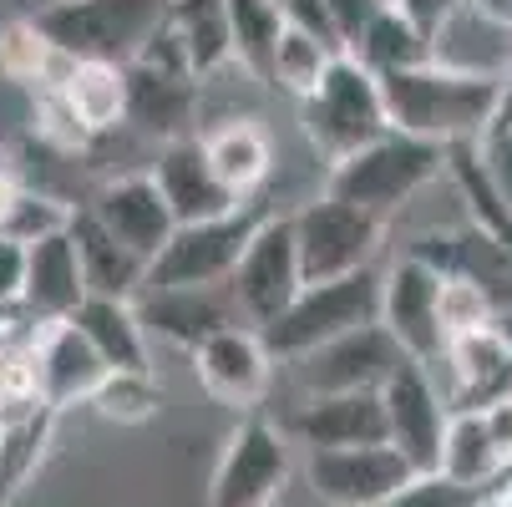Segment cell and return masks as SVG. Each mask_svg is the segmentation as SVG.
<instances>
[{"label": "cell", "mask_w": 512, "mask_h": 507, "mask_svg": "<svg viewBox=\"0 0 512 507\" xmlns=\"http://www.w3.org/2000/svg\"><path fill=\"white\" fill-rule=\"evenodd\" d=\"M31 132L46 142V148H56V153H87L97 142L77 117H71L61 92H31Z\"/></svg>", "instance_id": "d590c367"}, {"label": "cell", "mask_w": 512, "mask_h": 507, "mask_svg": "<svg viewBox=\"0 0 512 507\" xmlns=\"http://www.w3.org/2000/svg\"><path fill=\"white\" fill-rule=\"evenodd\" d=\"M477 492H462V487H452L447 477H411L391 502H381V507H467Z\"/></svg>", "instance_id": "f35d334b"}, {"label": "cell", "mask_w": 512, "mask_h": 507, "mask_svg": "<svg viewBox=\"0 0 512 507\" xmlns=\"http://www.w3.org/2000/svg\"><path fill=\"white\" fill-rule=\"evenodd\" d=\"M436 477H447L462 492H487L507 477L482 411H452L442 431V452H436Z\"/></svg>", "instance_id": "484cf974"}, {"label": "cell", "mask_w": 512, "mask_h": 507, "mask_svg": "<svg viewBox=\"0 0 512 507\" xmlns=\"http://www.w3.org/2000/svg\"><path fill=\"white\" fill-rule=\"evenodd\" d=\"M203 158H208L213 178L244 203V198H259V188L274 173V142L254 117H229L224 127H213L203 137Z\"/></svg>", "instance_id": "603a6c76"}, {"label": "cell", "mask_w": 512, "mask_h": 507, "mask_svg": "<svg viewBox=\"0 0 512 507\" xmlns=\"http://www.w3.org/2000/svg\"><path fill=\"white\" fill-rule=\"evenodd\" d=\"M462 6H467L472 16H482V21H492V26H507V31H512V0H462Z\"/></svg>", "instance_id": "ee69618b"}, {"label": "cell", "mask_w": 512, "mask_h": 507, "mask_svg": "<svg viewBox=\"0 0 512 507\" xmlns=\"http://www.w3.org/2000/svg\"><path fill=\"white\" fill-rule=\"evenodd\" d=\"M325 11L335 16L340 41L350 46V41L360 36V26H365V21H376V16L386 11V0H325Z\"/></svg>", "instance_id": "b9f144b4"}, {"label": "cell", "mask_w": 512, "mask_h": 507, "mask_svg": "<svg viewBox=\"0 0 512 507\" xmlns=\"http://www.w3.org/2000/svg\"><path fill=\"white\" fill-rule=\"evenodd\" d=\"M289 229H295V254H300V279L305 284H325V279H345L360 269H376L386 224L360 213L350 203L335 198H310L289 213Z\"/></svg>", "instance_id": "ba28073f"}, {"label": "cell", "mask_w": 512, "mask_h": 507, "mask_svg": "<svg viewBox=\"0 0 512 507\" xmlns=\"http://www.w3.org/2000/svg\"><path fill=\"white\" fill-rule=\"evenodd\" d=\"M71 208H77V203H61L56 193H36V188L21 183L16 203L6 208V219H0V239H11L21 249H31L41 239H56L71 224Z\"/></svg>", "instance_id": "d6a6232c"}, {"label": "cell", "mask_w": 512, "mask_h": 507, "mask_svg": "<svg viewBox=\"0 0 512 507\" xmlns=\"http://www.w3.org/2000/svg\"><path fill=\"white\" fill-rule=\"evenodd\" d=\"M300 127H305L310 153L325 168L345 163L350 153L371 148V142H381L391 132V117H386V102H381V82L355 56L340 51L325 66L320 87L300 102Z\"/></svg>", "instance_id": "277c9868"}, {"label": "cell", "mask_w": 512, "mask_h": 507, "mask_svg": "<svg viewBox=\"0 0 512 507\" xmlns=\"http://www.w3.org/2000/svg\"><path fill=\"white\" fill-rule=\"evenodd\" d=\"M102 376H107V366L66 320L61 325H36V335H31V386L46 401V411L61 416L66 406L92 401Z\"/></svg>", "instance_id": "e0dca14e"}, {"label": "cell", "mask_w": 512, "mask_h": 507, "mask_svg": "<svg viewBox=\"0 0 512 507\" xmlns=\"http://www.w3.org/2000/svg\"><path fill=\"white\" fill-rule=\"evenodd\" d=\"M21 284H26V249L0 239V310H21Z\"/></svg>", "instance_id": "60d3db41"}, {"label": "cell", "mask_w": 512, "mask_h": 507, "mask_svg": "<svg viewBox=\"0 0 512 507\" xmlns=\"http://www.w3.org/2000/svg\"><path fill=\"white\" fill-rule=\"evenodd\" d=\"M193 376L203 386V396L224 411H239V416H254V406L269 396L274 386V360L259 340V330L249 325H229L208 335L198 350H193Z\"/></svg>", "instance_id": "5bb4252c"}, {"label": "cell", "mask_w": 512, "mask_h": 507, "mask_svg": "<svg viewBox=\"0 0 512 507\" xmlns=\"http://www.w3.org/2000/svg\"><path fill=\"white\" fill-rule=\"evenodd\" d=\"M335 56L320 46V41H310V36H300V31H279V41H274V56H269V87H279V92H289L295 102H305L315 87H320V77H325V66H330Z\"/></svg>", "instance_id": "1f68e13d"}, {"label": "cell", "mask_w": 512, "mask_h": 507, "mask_svg": "<svg viewBox=\"0 0 512 507\" xmlns=\"http://www.w3.org/2000/svg\"><path fill=\"white\" fill-rule=\"evenodd\" d=\"M61 97H66L71 117H77L92 137H112L117 127H127V71L122 66L77 61Z\"/></svg>", "instance_id": "83f0119b"}, {"label": "cell", "mask_w": 512, "mask_h": 507, "mask_svg": "<svg viewBox=\"0 0 512 507\" xmlns=\"http://www.w3.org/2000/svg\"><path fill=\"white\" fill-rule=\"evenodd\" d=\"M305 452H340V447H376L386 442V416L376 391H335L305 396V406L289 416V431Z\"/></svg>", "instance_id": "ac0fdd59"}, {"label": "cell", "mask_w": 512, "mask_h": 507, "mask_svg": "<svg viewBox=\"0 0 512 507\" xmlns=\"http://www.w3.org/2000/svg\"><path fill=\"white\" fill-rule=\"evenodd\" d=\"M132 310H137V325H142L148 340L158 335L163 345H178L188 355L208 335L239 325L224 289H142V295L132 300Z\"/></svg>", "instance_id": "d6986e66"}, {"label": "cell", "mask_w": 512, "mask_h": 507, "mask_svg": "<svg viewBox=\"0 0 512 507\" xmlns=\"http://www.w3.org/2000/svg\"><path fill=\"white\" fill-rule=\"evenodd\" d=\"M87 406H92L102 421L142 426V421H153V416L163 411V386H158L153 371H107Z\"/></svg>", "instance_id": "4dcf8cb0"}, {"label": "cell", "mask_w": 512, "mask_h": 507, "mask_svg": "<svg viewBox=\"0 0 512 507\" xmlns=\"http://www.w3.org/2000/svg\"><path fill=\"white\" fill-rule=\"evenodd\" d=\"M447 158H452V148H436V142H421L406 132H386L371 148H360L345 163L325 168V198L350 203L386 224L416 193L447 178Z\"/></svg>", "instance_id": "7a4b0ae2"}, {"label": "cell", "mask_w": 512, "mask_h": 507, "mask_svg": "<svg viewBox=\"0 0 512 507\" xmlns=\"http://www.w3.org/2000/svg\"><path fill=\"white\" fill-rule=\"evenodd\" d=\"M295 482V447L269 416H239L213 462L203 507H279Z\"/></svg>", "instance_id": "52a82bcc"}, {"label": "cell", "mask_w": 512, "mask_h": 507, "mask_svg": "<svg viewBox=\"0 0 512 507\" xmlns=\"http://www.w3.org/2000/svg\"><path fill=\"white\" fill-rule=\"evenodd\" d=\"M173 224L188 229V224H213L224 213L239 208V198L213 178L208 158H203V137H178V142H163L158 148V163L148 168Z\"/></svg>", "instance_id": "2e32d148"}, {"label": "cell", "mask_w": 512, "mask_h": 507, "mask_svg": "<svg viewBox=\"0 0 512 507\" xmlns=\"http://www.w3.org/2000/svg\"><path fill=\"white\" fill-rule=\"evenodd\" d=\"M0 168H6V158H0Z\"/></svg>", "instance_id": "681fc988"}, {"label": "cell", "mask_w": 512, "mask_h": 507, "mask_svg": "<svg viewBox=\"0 0 512 507\" xmlns=\"http://www.w3.org/2000/svg\"><path fill=\"white\" fill-rule=\"evenodd\" d=\"M269 198H244L234 213L213 224H188L173 229V239L163 244V254L148 264V279L142 289H224L234 264L244 259L249 239L259 234V224L269 219Z\"/></svg>", "instance_id": "8992f818"}, {"label": "cell", "mask_w": 512, "mask_h": 507, "mask_svg": "<svg viewBox=\"0 0 512 507\" xmlns=\"http://www.w3.org/2000/svg\"><path fill=\"white\" fill-rule=\"evenodd\" d=\"M345 56H355L371 77H391V71H411V66H426L431 61V46L396 16V11H381L376 21H365L360 36L345 46Z\"/></svg>", "instance_id": "f546056e"}, {"label": "cell", "mask_w": 512, "mask_h": 507, "mask_svg": "<svg viewBox=\"0 0 512 507\" xmlns=\"http://www.w3.org/2000/svg\"><path fill=\"white\" fill-rule=\"evenodd\" d=\"M507 127H512V107H507Z\"/></svg>", "instance_id": "7dc6e473"}, {"label": "cell", "mask_w": 512, "mask_h": 507, "mask_svg": "<svg viewBox=\"0 0 512 507\" xmlns=\"http://www.w3.org/2000/svg\"><path fill=\"white\" fill-rule=\"evenodd\" d=\"M467 507H512V482H497V487H487V492H477Z\"/></svg>", "instance_id": "f6af8a7d"}, {"label": "cell", "mask_w": 512, "mask_h": 507, "mask_svg": "<svg viewBox=\"0 0 512 507\" xmlns=\"http://www.w3.org/2000/svg\"><path fill=\"white\" fill-rule=\"evenodd\" d=\"M492 315H497V305L482 295L472 279L447 274L442 289H436V330H442V340H462V335L492 330Z\"/></svg>", "instance_id": "836d02e7"}, {"label": "cell", "mask_w": 512, "mask_h": 507, "mask_svg": "<svg viewBox=\"0 0 512 507\" xmlns=\"http://www.w3.org/2000/svg\"><path fill=\"white\" fill-rule=\"evenodd\" d=\"M168 31L178 36L183 61H188V77L198 87L213 82L224 66H234L224 0H168Z\"/></svg>", "instance_id": "4316f807"}, {"label": "cell", "mask_w": 512, "mask_h": 507, "mask_svg": "<svg viewBox=\"0 0 512 507\" xmlns=\"http://www.w3.org/2000/svg\"><path fill=\"white\" fill-rule=\"evenodd\" d=\"M163 21L168 0H46L31 16L51 51L102 66H132Z\"/></svg>", "instance_id": "3957f363"}, {"label": "cell", "mask_w": 512, "mask_h": 507, "mask_svg": "<svg viewBox=\"0 0 512 507\" xmlns=\"http://www.w3.org/2000/svg\"><path fill=\"white\" fill-rule=\"evenodd\" d=\"M492 330H497V340H502V345H507V355H512V305L492 315Z\"/></svg>", "instance_id": "bcb514c9"}, {"label": "cell", "mask_w": 512, "mask_h": 507, "mask_svg": "<svg viewBox=\"0 0 512 507\" xmlns=\"http://www.w3.org/2000/svg\"><path fill=\"white\" fill-rule=\"evenodd\" d=\"M431 61L447 71H467V77H492L512 82V31L472 16L467 6L431 36Z\"/></svg>", "instance_id": "d4e9b609"}, {"label": "cell", "mask_w": 512, "mask_h": 507, "mask_svg": "<svg viewBox=\"0 0 512 507\" xmlns=\"http://www.w3.org/2000/svg\"><path fill=\"white\" fill-rule=\"evenodd\" d=\"M436 289H442V274L421 264L416 254H401L381 269V315L376 320L416 366H442V350H447L442 330H436Z\"/></svg>", "instance_id": "7c38bea8"}, {"label": "cell", "mask_w": 512, "mask_h": 507, "mask_svg": "<svg viewBox=\"0 0 512 507\" xmlns=\"http://www.w3.org/2000/svg\"><path fill=\"white\" fill-rule=\"evenodd\" d=\"M224 16H229L234 66L244 71L249 82H264L269 87V56H274V41L284 31L279 6H274V0H224Z\"/></svg>", "instance_id": "f1b7e54d"}, {"label": "cell", "mask_w": 512, "mask_h": 507, "mask_svg": "<svg viewBox=\"0 0 512 507\" xmlns=\"http://www.w3.org/2000/svg\"><path fill=\"white\" fill-rule=\"evenodd\" d=\"M66 239H71V249H77L87 295H97V300H137V295H142L148 264H142L137 254H127V249L92 219L87 208H71Z\"/></svg>", "instance_id": "7402d4cb"}, {"label": "cell", "mask_w": 512, "mask_h": 507, "mask_svg": "<svg viewBox=\"0 0 512 507\" xmlns=\"http://www.w3.org/2000/svg\"><path fill=\"white\" fill-rule=\"evenodd\" d=\"M401 360H406L401 345L376 320V325H360L300 360H289V371H295V386L305 396H335V391H381Z\"/></svg>", "instance_id": "4fadbf2b"}, {"label": "cell", "mask_w": 512, "mask_h": 507, "mask_svg": "<svg viewBox=\"0 0 512 507\" xmlns=\"http://www.w3.org/2000/svg\"><path fill=\"white\" fill-rule=\"evenodd\" d=\"M381 315V269H360V274H345V279H325V284H305L289 310L259 330L264 350L274 366H289L360 325H376Z\"/></svg>", "instance_id": "5b68a950"}, {"label": "cell", "mask_w": 512, "mask_h": 507, "mask_svg": "<svg viewBox=\"0 0 512 507\" xmlns=\"http://www.w3.org/2000/svg\"><path fill=\"white\" fill-rule=\"evenodd\" d=\"M66 325L92 345V355L102 360L107 371H153V340L142 335L132 300H97V295H87Z\"/></svg>", "instance_id": "cb8c5ba5"}, {"label": "cell", "mask_w": 512, "mask_h": 507, "mask_svg": "<svg viewBox=\"0 0 512 507\" xmlns=\"http://www.w3.org/2000/svg\"><path fill=\"white\" fill-rule=\"evenodd\" d=\"M411 477L416 472L386 442L340 447V452H305V487L320 507H381Z\"/></svg>", "instance_id": "8fae6325"}, {"label": "cell", "mask_w": 512, "mask_h": 507, "mask_svg": "<svg viewBox=\"0 0 512 507\" xmlns=\"http://www.w3.org/2000/svg\"><path fill=\"white\" fill-rule=\"evenodd\" d=\"M376 82H381L391 132L436 142V148L482 142L497 127V117L507 112V82L467 77V71H447L436 61L391 71V77H376Z\"/></svg>", "instance_id": "6da1fadb"}, {"label": "cell", "mask_w": 512, "mask_h": 507, "mask_svg": "<svg viewBox=\"0 0 512 507\" xmlns=\"http://www.w3.org/2000/svg\"><path fill=\"white\" fill-rule=\"evenodd\" d=\"M127 71V127H137L148 142H178L198 137V82L178 71H148V66H122Z\"/></svg>", "instance_id": "ffe728a7"}, {"label": "cell", "mask_w": 512, "mask_h": 507, "mask_svg": "<svg viewBox=\"0 0 512 507\" xmlns=\"http://www.w3.org/2000/svg\"><path fill=\"white\" fill-rule=\"evenodd\" d=\"M300 289H305V279H300V254H295L289 213H269V219L259 224V234L249 239L244 259L234 264L224 295H229L239 325L264 330L289 310V300H295Z\"/></svg>", "instance_id": "9c48e42d"}, {"label": "cell", "mask_w": 512, "mask_h": 507, "mask_svg": "<svg viewBox=\"0 0 512 507\" xmlns=\"http://www.w3.org/2000/svg\"><path fill=\"white\" fill-rule=\"evenodd\" d=\"M482 421H487L492 447H497V457H502V467H507V477H512V396L492 401V406L482 411Z\"/></svg>", "instance_id": "7bdbcfd3"}, {"label": "cell", "mask_w": 512, "mask_h": 507, "mask_svg": "<svg viewBox=\"0 0 512 507\" xmlns=\"http://www.w3.org/2000/svg\"><path fill=\"white\" fill-rule=\"evenodd\" d=\"M0 325H6V310H0Z\"/></svg>", "instance_id": "c3c4849f"}, {"label": "cell", "mask_w": 512, "mask_h": 507, "mask_svg": "<svg viewBox=\"0 0 512 507\" xmlns=\"http://www.w3.org/2000/svg\"><path fill=\"white\" fill-rule=\"evenodd\" d=\"M386 11H396V16H401V21L431 46V36L462 11V0H386Z\"/></svg>", "instance_id": "ab89813d"}, {"label": "cell", "mask_w": 512, "mask_h": 507, "mask_svg": "<svg viewBox=\"0 0 512 507\" xmlns=\"http://www.w3.org/2000/svg\"><path fill=\"white\" fill-rule=\"evenodd\" d=\"M274 6H279V21H284L289 31H300V36L320 41L330 56H340V51H345L340 26H335V16L325 11V0H274Z\"/></svg>", "instance_id": "8d00e7d4"}, {"label": "cell", "mask_w": 512, "mask_h": 507, "mask_svg": "<svg viewBox=\"0 0 512 507\" xmlns=\"http://www.w3.org/2000/svg\"><path fill=\"white\" fill-rule=\"evenodd\" d=\"M477 158H482V173H487L497 203L512 213V127H507V112H502L497 127L477 142Z\"/></svg>", "instance_id": "74e56055"}, {"label": "cell", "mask_w": 512, "mask_h": 507, "mask_svg": "<svg viewBox=\"0 0 512 507\" xmlns=\"http://www.w3.org/2000/svg\"><path fill=\"white\" fill-rule=\"evenodd\" d=\"M376 396H381V416H386V447H396L416 477H436V452H442V431L452 421V406H447L442 386H436L431 366L401 360Z\"/></svg>", "instance_id": "30bf717a"}, {"label": "cell", "mask_w": 512, "mask_h": 507, "mask_svg": "<svg viewBox=\"0 0 512 507\" xmlns=\"http://www.w3.org/2000/svg\"><path fill=\"white\" fill-rule=\"evenodd\" d=\"M92 219L127 249L137 254L142 264H153L163 254V244L173 239V213L153 183V173H117V178H102L92 203H87Z\"/></svg>", "instance_id": "9a60e30c"}, {"label": "cell", "mask_w": 512, "mask_h": 507, "mask_svg": "<svg viewBox=\"0 0 512 507\" xmlns=\"http://www.w3.org/2000/svg\"><path fill=\"white\" fill-rule=\"evenodd\" d=\"M87 300L82 284V264L66 234L41 239L26 249V284H21V310L31 325H61L77 315V305Z\"/></svg>", "instance_id": "44dd1931"}, {"label": "cell", "mask_w": 512, "mask_h": 507, "mask_svg": "<svg viewBox=\"0 0 512 507\" xmlns=\"http://www.w3.org/2000/svg\"><path fill=\"white\" fill-rule=\"evenodd\" d=\"M51 46H46V36L31 26V16L26 21H11V26H0V77L6 82H16V87H41L46 82V66H51Z\"/></svg>", "instance_id": "e575fe53"}]
</instances>
